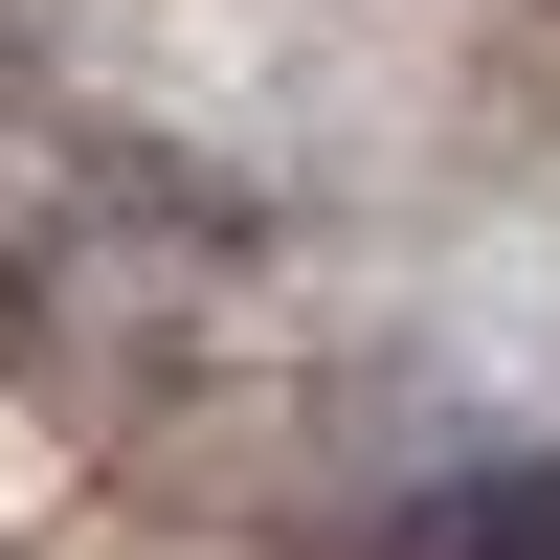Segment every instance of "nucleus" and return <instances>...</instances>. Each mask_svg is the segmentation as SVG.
Listing matches in <instances>:
<instances>
[{
  "label": "nucleus",
  "mask_w": 560,
  "mask_h": 560,
  "mask_svg": "<svg viewBox=\"0 0 560 560\" xmlns=\"http://www.w3.org/2000/svg\"><path fill=\"white\" fill-rule=\"evenodd\" d=\"M427 560H560V471H471V493H427Z\"/></svg>",
  "instance_id": "obj_1"
}]
</instances>
